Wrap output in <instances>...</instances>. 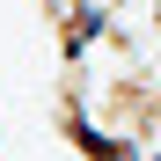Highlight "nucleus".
I'll return each instance as SVG.
<instances>
[{"mask_svg":"<svg viewBox=\"0 0 161 161\" xmlns=\"http://www.w3.org/2000/svg\"><path fill=\"white\" fill-rule=\"evenodd\" d=\"M110 8H117V0H110Z\"/></svg>","mask_w":161,"mask_h":161,"instance_id":"f257e3e1","label":"nucleus"}]
</instances>
